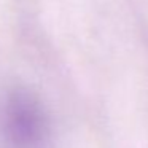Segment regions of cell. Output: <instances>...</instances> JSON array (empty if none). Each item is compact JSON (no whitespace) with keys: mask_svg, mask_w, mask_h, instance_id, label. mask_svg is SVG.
Masks as SVG:
<instances>
[{"mask_svg":"<svg viewBox=\"0 0 148 148\" xmlns=\"http://www.w3.org/2000/svg\"><path fill=\"white\" fill-rule=\"evenodd\" d=\"M2 127L11 148H43L48 140V118L42 103L29 91L18 88L7 96Z\"/></svg>","mask_w":148,"mask_h":148,"instance_id":"1","label":"cell"}]
</instances>
